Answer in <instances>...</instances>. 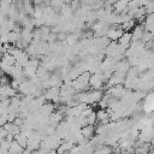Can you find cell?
Wrapping results in <instances>:
<instances>
[{"label": "cell", "instance_id": "7", "mask_svg": "<svg viewBox=\"0 0 154 154\" xmlns=\"http://www.w3.org/2000/svg\"><path fill=\"white\" fill-rule=\"evenodd\" d=\"M112 153H113L112 147H111V146H107V144L100 146L97 149H95V150L93 152V154H112Z\"/></svg>", "mask_w": 154, "mask_h": 154}, {"label": "cell", "instance_id": "4", "mask_svg": "<svg viewBox=\"0 0 154 154\" xmlns=\"http://www.w3.org/2000/svg\"><path fill=\"white\" fill-rule=\"evenodd\" d=\"M81 134L85 140H91L95 134V128L94 125H84L81 128Z\"/></svg>", "mask_w": 154, "mask_h": 154}, {"label": "cell", "instance_id": "2", "mask_svg": "<svg viewBox=\"0 0 154 154\" xmlns=\"http://www.w3.org/2000/svg\"><path fill=\"white\" fill-rule=\"evenodd\" d=\"M106 79L103 78L101 72H95L89 76V85L93 89H101V87L105 84Z\"/></svg>", "mask_w": 154, "mask_h": 154}, {"label": "cell", "instance_id": "3", "mask_svg": "<svg viewBox=\"0 0 154 154\" xmlns=\"http://www.w3.org/2000/svg\"><path fill=\"white\" fill-rule=\"evenodd\" d=\"M124 30L122 26H112V28H108L107 32H106V37L111 41H118V38L123 35Z\"/></svg>", "mask_w": 154, "mask_h": 154}, {"label": "cell", "instance_id": "1", "mask_svg": "<svg viewBox=\"0 0 154 154\" xmlns=\"http://www.w3.org/2000/svg\"><path fill=\"white\" fill-rule=\"evenodd\" d=\"M89 76H90V72H83L82 75L77 76L72 82H71V85L73 87V89L76 91H84L87 90L88 85H89Z\"/></svg>", "mask_w": 154, "mask_h": 154}, {"label": "cell", "instance_id": "5", "mask_svg": "<svg viewBox=\"0 0 154 154\" xmlns=\"http://www.w3.org/2000/svg\"><path fill=\"white\" fill-rule=\"evenodd\" d=\"M72 147H73V143L71 141H66V142H64V143H61V144L58 146L57 153L58 154H67Z\"/></svg>", "mask_w": 154, "mask_h": 154}, {"label": "cell", "instance_id": "6", "mask_svg": "<svg viewBox=\"0 0 154 154\" xmlns=\"http://www.w3.org/2000/svg\"><path fill=\"white\" fill-rule=\"evenodd\" d=\"M23 150H24V148L13 140L11 142V144H10V148H8V153L7 154H23Z\"/></svg>", "mask_w": 154, "mask_h": 154}]
</instances>
